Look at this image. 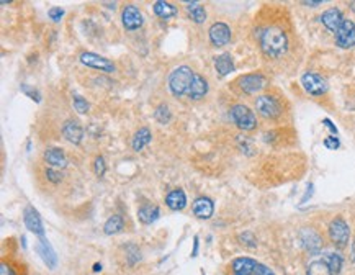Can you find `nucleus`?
Segmentation results:
<instances>
[{
  "label": "nucleus",
  "instance_id": "nucleus-26",
  "mask_svg": "<svg viewBox=\"0 0 355 275\" xmlns=\"http://www.w3.org/2000/svg\"><path fill=\"white\" fill-rule=\"evenodd\" d=\"M185 9H187V13H188V18H190L192 21H195V23H198V25L207 20V10H205V7H201L200 4L188 2Z\"/></svg>",
  "mask_w": 355,
  "mask_h": 275
},
{
  "label": "nucleus",
  "instance_id": "nucleus-2",
  "mask_svg": "<svg viewBox=\"0 0 355 275\" xmlns=\"http://www.w3.org/2000/svg\"><path fill=\"white\" fill-rule=\"evenodd\" d=\"M195 70L188 66H179L170 72L169 76V90L172 92L173 97L182 98L188 95V90L192 87V82L195 79Z\"/></svg>",
  "mask_w": 355,
  "mask_h": 275
},
{
  "label": "nucleus",
  "instance_id": "nucleus-12",
  "mask_svg": "<svg viewBox=\"0 0 355 275\" xmlns=\"http://www.w3.org/2000/svg\"><path fill=\"white\" fill-rule=\"evenodd\" d=\"M208 36H210V41L213 46L221 48V46H226L231 41V28L223 21H216L210 27Z\"/></svg>",
  "mask_w": 355,
  "mask_h": 275
},
{
  "label": "nucleus",
  "instance_id": "nucleus-34",
  "mask_svg": "<svg viewBox=\"0 0 355 275\" xmlns=\"http://www.w3.org/2000/svg\"><path fill=\"white\" fill-rule=\"evenodd\" d=\"M0 275H18V272H17V269H15L12 264L4 261L2 265H0Z\"/></svg>",
  "mask_w": 355,
  "mask_h": 275
},
{
  "label": "nucleus",
  "instance_id": "nucleus-39",
  "mask_svg": "<svg viewBox=\"0 0 355 275\" xmlns=\"http://www.w3.org/2000/svg\"><path fill=\"white\" fill-rule=\"evenodd\" d=\"M324 124H326V127H327L331 131H333V133H337V128H336L334 124H333V121H331V120H327V118L324 120Z\"/></svg>",
  "mask_w": 355,
  "mask_h": 275
},
{
  "label": "nucleus",
  "instance_id": "nucleus-36",
  "mask_svg": "<svg viewBox=\"0 0 355 275\" xmlns=\"http://www.w3.org/2000/svg\"><path fill=\"white\" fill-rule=\"evenodd\" d=\"M21 90L25 92L31 100H35V102H39V100H41V95H39V92H38V90H35V89H30L28 85H21Z\"/></svg>",
  "mask_w": 355,
  "mask_h": 275
},
{
  "label": "nucleus",
  "instance_id": "nucleus-29",
  "mask_svg": "<svg viewBox=\"0 0 355 275\" xmlns=\"http://www.w3.org/2000/svg\"><path fill=\"white\" fill-rule=\"evenodd\" d=\"M306 275H333V272H331L327 264L321 259V261H313L308 265Z\"/></svg>",
  "mask_w": 355,
  "mask_h": 275
},
{
  "label": "nucleus",
  "instance_id": "nucleus-27",
  "mask_svg": "<svg viewBox=\"0 0 355 275\" xmlns=\"http://www.w3.org/2000/svg\"><path fill=\"white\" fill-rule=\"evenodd\" d=\"M123 226H124L123 218L120 215H113V216H110L107 219V223L104 226V233L108 234V236L116 234V233H120L123 230Z\"/></svg>",
  "mask_w": 355,
  "mask_h": 275
},
{
  "label": "nucleus",
  "instance_id": "nucleus-22",
  "mask_svg": "<svg viewBox=\"0 0 355 275\" xmlns=\"http://www.w3.org/2000/svg\"><path fill=\"white\" fill-rule=\"evenodd\" d=\"M151 139H153V133L149 128H139L136 133H135V136H133V149H135L136 153H139L141 149H143L144 146H147L149 143H151Z\"/></svg>",
  "mask_w": 355,
  "mask_h": 275
},
{
  "label": "nucleus",
  "instance_id": "nucleus-38",
  "mask_svg": "<svg viewBox=\"0 0 355 275\" xmlns=\"http://www.w3.org/2000/svg\"><path fill=\"white\" fill-rule=\"evenodd\" d=\"M311 193H313V185L310 184V185H308V192L305 193V196H303V198H301V203H305L308 198H310V196H311Z\"/></svg>",
  "mask_w": 355,
  "mask_h": 275
},
{
  "label": "nucleus",
  "instance_id": "nucleus-25",
  "mask_svg": "<svg viewBox=\"0 0 355 275\" xmlns=\"http://www.w3.org/2000/svg\"><path fill=\"white\" fill-rule=\"evenodd\" d=\"M153 9H154V13L157 15V17L162 18V20H169V18L175 17V15H177V7L169 4V2H164V0L154 2Z\"/></svg>",
  "mask_w": 355,
  "mask_h": 275
},
{
  "label": "nucleus",
  "instance_id": "nucleus-11",
  "mask_svg": "<svg viewBox=\"0 0 355 275\" xmlns=\"http://www.w3.org/2000/svg\"><path fill=\"white\" fill-rule=\"evenodd\" d=\"M143 13H141V10L138 9L136 5H133V4H128V5H124L123 7V10H121V23H123V27L128 30V31H135L138 28L143 27Z\"/></svg>",
  "mask_w": 355,
  "mask_h": 275
},
{
  "label": "nucleus",
  "instance_id": "nucleus-3",
  "mask_svg": "<svg viewBox=\"0 0 355 275\" xmlns=\"http://www.w3.org/2000/svg\"><path fill=\"white\" fill-rule=\"evenodd\" d=\"M256 110L265 120H277L283 113L282 102L277 97L270 95V93H264V95L256 98Z\"/></svg>",
  "mask_w": 355,
  "mask_h": 275
},
{
  "label": "nucleus",
  "instance_id": "nucleus-16",
  "mask_svg": "<svg viewBox=\"0 0 355 275\" xmlns=\"http://www.w3.org/2000/svg\"><path fill=\"white\" fill-rule=\"evenodd\" d=\"M43 161L53 169H64L67 166V157L59 147H48L43 154Z\"/></svg>",
  "mask_w": 355,
  "mask_h": 275
},
{
  "label": "nucleus",
  "instance_id": "nucleus-8",
  "mask_svg": "<svg viewBox=\"0 0 355 275\" xmlns=\"http://www.w3.org/2000/svg\"><path fill=\"white\" fill-rule=\"evenodd\" d=\"M301 85L310 95H324L327 92V81L318 72H305L301 76Z\"/></svg>",
  "mask_w": 355,
  "mask_h": 275
},
{
  "label": "nucleus",
  "instance_id": "nucleus-21",
  "mask_svg": "<svg viewBox=\"0 0 355 275\" xmlns=\"http://www.w3.org/2000/svg\"><path fill=\"white\" fill-rule=\"evenodd\" d=\"M165 205H167L172 211H182L187 207V195L182 188H175L170 190L165 196Z\"/></svg>",
  "mask_w": 355,
  "mask_h": 275
},
{
  "label": "nucleus",
  "instance_id": "nucleus-13",
  "mask_svg": "<svg viewBox=\"0 0 355 275\" xmlns=\"http://www.w3.org/2000/svg\"><path fill=\"white\" fill-rule=\"evenodd\" d=\"M299 239H301L303 247L311 254H318L322 247L321 236L314 230H311V228H303L301 233H299Z\"/></svg>",
  "mask_w": 355,
  "mask_h": 275
},
{
  "label": "nucleus",
  "instance_id": "nucleus-31",
  "mask_svg": "<svg viewBox=\"0 0 355 275\" xmlns=\"http://www.w3.org/2000/svg\"><path fill=\"white\" fill-rule=\"evenodd\" d=\"M44 179L51 184H61L64 176H62V172H59L58 169L49 167V169H44Z\"/></svg>",
  "mask_w": 355,
  "mask_h": 275
},
{
  "label": "nucleus",
  "instance_id": "nucleus-5",
  "mask_svg": "<svg viewBox=\"0 0 355 275\" xmlns=\"http://www.w3.org/2000/svg\"><path fill=\"white\" fill-rule=\"evenodd\" d=\"M230 116L233 123L242 131H252L257 128V116L252 110L242 104H238L231 107L230 110Z\"/></svg>",
  "mask_w": 355,
  "mask_h": 275
},
{
  "label": "nucleus",
  "instance_id": "nucleus-6",
  "mask_svg": "<svg viewBox=\"0 0 355 275\" xmlns=\"http://www.w3.org/2000/svg\"><path fill=\"white\" fill-rule=\"evenodd\" d=\"M265 77L260 72H252V74H246L236 79V82L233 85H236L242 93L246 95H254V93L260 92L265 87Z\"/></svg>",
  "mask_w": 355,
  "mask_h": 275
},
{
  "label": "nucleus",
  "instance_id": "nucleus-7",
  "mask_svg": "<svg viewBox=\"0 0 355 275\" xmlns=\"http://www.w3.org/2000/svg\"><path fill=\"white\" fill-rule=\"evenodd\" d=\"M329 238L333 241V244L339 249L347 246V242L350 239V230L349 224L345 223V219L337 216L334 218L329 224Z\"/></svg>",
  "mask_w": 355,
  "mask_h": 275
},
{
  "label": "nucleus",
  "instance_id": "nucleus-28",
  "mask_svg": "<svg viewBox=\"0 0 355 275\" xmlns=\"http://www.w3.org/2000/svg\"><path fill=\"white\" fill-rule=\"evenodd\" d=\"M322 261L327 264V267L331 269V272H333V275H339V273H341V269H342V256L341 254L327 253L324 257H322Z\"/></svg>",
  "mask_w": 355,
  "mask_h": 275
},
{
  "label": "nucleus",
  "instance_id": "nucleus-19",
  "mask_svg": "<svg viewBox=\"0 0 355 275\" xmlns=\"http://www.w3.org/2000/svg\"><path fill=\"white\" fill-rule=\"evenodd\" d=\"M208 89H210V85H208L207 79H205L201 74H195V79H193V82H192L190 90H188L187 98H190V100H193V102L201 100V98H205V95L208 93Z\"/></svg>",
  "mask_w": 355,
  "mask_h": 275
},
{
  "label": "nucleus",
  "instance_id": "nucleus-23",
  "mask_svg": "<svg viewBox=\"0 0 355 275\" xmlns=\"http://www.w3.org/2000/svg\"><path fill=\"white\" fill-rule=\"evenodd\" d=\"M161 216V211L156 205H143L138 210V218L143 224H153Z\"/></svg>",
  "mask_w": 355,
  "mask_h": 275
},
{
  "label": "nucleus",
  "instance_id": "nucleus-40",
  "mask_svg": "<svg viewBox=\"0 0 355 275\" xmlns=\"http://www.w3.org/2000/svg\"><path fill=\"white\" fill-rule=\"evenodd\" d=\"M196 253H198V238H195V244H193V253H192V257L196 256Z\"/></svg>",
  "mask_w": 355,
  "mask_h": 275
},
{
  "label": "nucleus",
  "instance_id": "nucleus-32",
  "mask_svg": "<svg viewBox=\"0 0 355 275\" xmlns=\"http://www.w3.org/2000/svg\"><path fill=\"white\" fill-rule=\"evenodd\" d=\"M72 105L75 108V112H79L81 115H85L87 112H89V104H87V100L84 97H81V95H74Z\"/></svg>",
  "mask_w": 355,
  "mask_h": 275
},
{
  "label": "nucleus",
  "instance_id": "nucleus-37",
  "mask_svg": "<svg viewBox=\"0 0 355 275\" xmlns=\"http://www.w3.org/2000/svg\"><path fill=\"white\" fill-rule=\"evenodd\" d=\"M324 146L327 147V149H331V151H336V149L341 146V143H339V138H336V136H327L326 139H324Z\"/></svg>",
  "mask_w": 355,
  "mask_h": 275
},
{
  "label": "nucleus",
  "instance_id": "nucleus-41",
  "mask_svg": "<svg viewBox=\"0 0 355 275\" xmlns=\"http://www.w3.org/2000/svg\"><path fill=\"white\" fill-rule=\"evenodd\" d=\"M322 2H303V5H310V7H316V5H321Z\"/></svg>",
  "mask_w": 355,
  "mask_h": 275
},
{
  "label": "nucleus",
  "instance_id": "nucleus-10",
  "mask_svg": "<svg viewBox=\"0 0 355 275\" xmlns=\"http://www.w3.org/2000/svg\"><path fill=\"white\" fill-rule=\"evenodd\" d=\"M79 59H81V62L84 66L92 67V69H98V70H102V72L112 74V72H115V69H116L112 61L104 58V56H98V54H95V53H82Z\"/></svg>",
  "mask_w": 355,
  "mask_h": 275
},
{
  "label": "nucleus",
  "instance_id": "nucleus-18",
  "mask_svg": "<svg viewBox=\"0 0 355 275\" xmlns=\"http://www.w3.org/2000/svg\"><path fill=\"white\" fill-rule=\"evenodd\" d=\"M342 21H344L342 12L339 9H336V7H333V9H327L324 13L321 15V23L329 31H333V33H336V31L339 30V27L342 25Z\"/></svg>",
  "mask_w": 355,
  "mask_h": 275
},
{
  "label": "nucleus",
  "instance_id": "nucleus-33",
  "mask_svg": "<svg viewBox=\"0 0 355 275\" xmlns=\"http://www.w3.org/2000/svg\"><path fill=\"white\" fill-rule=\"evenodd\" d=\"M105 170H107V166H105V159L102 156H98L95 159V174L98 177H104L105 176Z\"/></svg>",
  "mask_w": 355,
  "mask_h": 275
},
{
  "label": "nucleus",
  "instance_id": "nucleus-17",
  "mask_svg": "<svg viewBox=\"0 0 355 275\" xmlns=\"http://www.w3.org/2000/svg\"><path fill=\"white\" fill-rule=\"evenodd\" d=\"M215 213V203L208 196H198L193 202V215L200 219H210Z\"/></svg>",
  "mask_w": 355,
  "mask_h": 275
},
{
  "label": "nucleus",
  "instance_id": "nucleus-14",
  "mask_svg": "<svg viewBox=\"0 0 355 275\" xmlns=\"http://www.w3.org/2000/svg\"><path fill=\"white\" fill-rule=\"evenodd\" d=\"M62 135L64 138L72 144H81V141L84 138V130L82 124L79 123L74 118H69V120L62 124Z\"/></svg>",
  "mask_w": 355,
  "mask_h": 275
},
{
  "label": "nucleus",
  "instance_id": "nucleus-24",
  "mask_svg": "<svg viewBox=\"0 0 355 275\" xmlns=\"http://www.w3.org/2000/svg\"><path fill=\"white\" fill-rule=\"evenodd\" d=\"M215 67L221 76H227L234 70V61L230 53H223L219 54L218 58H215Z\"/></svg>",
  "mask_w": 355,
  "mask_h": 275
},
{
  "label": "nucleus",
  "instance_id": "nucleus-15",
  "mask_svg": "<svg viewBox=\"0 0 355 275\" xmlns=\"http://www.w3.org/2000/svg\"><path fill=\"white\" fill-rule=\"evenodd\" d=\"M23 221H25V226L33 234H38L39 238H43V236H44L41 218H39L38 211L33 207H27L25 208V211H23Z\"/></svg>",
  "mask_w": 355,
  "mask_h": 275
},
{
  "label": "nucleus",
  "instance_id": "nucleus-20",
  "mask_svg": "<svg viewBox=\"0 0 355 275\" xmlns=\"http://www.w3.org/2000/svg\"><path fill=\"white\" fill-rule=\"evenodd\" d=\"M38 253L39 256L43 257L44 264L49 267V269H54L58 264V257H56V253H54V249L51 247L49 241L44 238H39V242H38Z\"/></svg>",
  "mask_w": 355,
  "mask_h": 275
},
{
  "label": "nucleus",
  "instance_id": "nucleus-4",
  "mask_svg": "<svg viewBox=\"0 0 355 275\" xmlns=\"http://www.w3.org/2000/svg\"><path fill=\"white\" fill-rule=\"evenodd\" d=\"M234 275H275L269 267L250 257H238L231 264Z\"/></svg>",
  "mask_w": 355,
  "mask_h": 275
},
{
  "label": "nucleus",
  "instance_id": "nucleus-43",
  "mask_svg": "<svg viewBox=\"0 0 355 275\" xmlns=\"http://www.w3.org/2000/svg\"><path fill=\"white\" fill-rule=\"evenodd\" d=\"M233 275H234V273H233Z\"/></svg>",
  "mask_w": 355,
  "mask_h": 275
},
{
  "label": "nucleus",
  "instance_id": "nucleus-42",
  "mask_svg": "<svg viewBox=\"0 0 355 275\" xmlns=\"http://www.w3.org/2000/svg\"><path fill=\"white\" fill-rule=\"evenodd\" d=\"M93 270H95V272H98V270H102V265H98V264H95V265H93Z\"/></svg>",
  "mask_w": 355,
  "mask_h": 275
},
{
  "label": "nucleus",
  "instance_id": "nucleus-35",
  "mask_svg": "<svg viewBox=\"0 0 355 275\" xmlns=\"http://www.w3.org/2000/svg\"><path fill=\"white\" fill-rule=\"evenodd\" d=\"M48 15L53 21H61V18L64 17V10H62L61 7H53V9H49Z\"/></svg>",
  "mask_w": 355,
  "mask_h": 275
},
{
  "label": "nucleus",
  "instance_id": "nucleus-1",
  "mask_svg": "<svg viewBox=\"0 0 355 275\" xmlns=\"http://www.w3.org/2000/svg\"><path fill=\"white\" fill-rule=\"evenodd\" d=\"M259 46L267 58L277 59L285 56L290 48V41L287 33L280 27H265L259 33Z\"/></svg>",
  "mask_w": 355,
  "mask_h": 275
},
{
  "label": "nucleus",
  "instance_id": "nucleus-9",
  "mask_svg": "<svg viewBox=\"0 0 355 275\" xmlns=\"http://www.w3.org/2000/svg\"><path fill=\"white\" fill-rule=\"evenodd\" d=\"M336 44L342 49H349L355 46V23L344 18L342 25L336 31Z\"/></svg>",
  "mask_w": 355,
  "mask_h": 275
},
{
  "label": "nucleus",
  "instance_id": "nucleus-30",
  "mask_svg": "<svg viewBox=\"0 0 355 275\" xmlns=\"http://www.w3.org/2000/svg\"><path fill=\"white\" fill-rule=\"evenodd\" d=\"M154 118L157 121H159L161 124H167L170 121V112H169V107L167 105H161L156 108L154 112Z\"/></svg>",
  "mask_w": 355,
  "mask_h": 275
}]
</instances>
